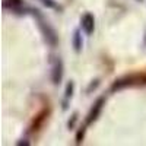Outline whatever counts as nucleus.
I'll use <instances>...</instances> for the list:
<instances>
[{
	"instance_id": "7",
	"label": "nucleus",
	"mask_w": 146,
	"mask_h": 146,
	"mask_svg": "<svg viewBox=\"0 0 146 146\" xmlns=\"http://www.w3.org/2000/svg\"><path fill=\"white\" fill-rule=\"evenodd\" d=\"M73 89H75V83H73L72 80L67 83V86H66V94H64V98H66V101L69 100V98H72V95H73Z\"/></svg>"
},
{
	"instance_id": "5",
	"label": "nucleus",
	"mask_w": 146,
	"mask_h": 146,
	"mask_svg": "<svg viewBox=\"0 0 146 146\" xmlns=\"http://www.w3.org/2000/svg\"><path fill=\"white\" fill-rule=\"evenodd\" d=\"M72 42H73V47H75V51H76V53H80L82 45H83V42H82V35H80V29H76L75 32H73V40H72Z\"/></svg>"
},
{
	"instance_id": "4",
	"label": "nucleus",
	"mask_w": 146,
	"mask_h": 146,
	"mask_svg": "<svg viewBox=\"0 0 146 146\" xmlns=\"http://www.w3.org/2000/svg\"><path fill=\"white\" fill-rule=\"evenodd\" d=\"M41 28L44 29V34H45V38H47V41L50 42L51 45H56L57 44V36H56V32H54V29L53 28H50L47 25V28L41 23Z\"/></svg>"
},
{
	"instance_id": "6",
	"label": "nucleus",
	"mask_w": 146,
	"mask_h": 146,
	"mask_svg": "<svg viewBox=\"0 0 146 146\" xmlns=\"http://www.w3.org/2000/svg\"><path fill=\"white\" fill-rule=\"evenodd\" d=\"M131 80H133V76H129V78H124V79H120V80H115V83L113 85V91H117V89H121V88H126L129 85H131Z\"/></svg>"
},
{
	"instance_id": "8",
	"label": "nucleus",
	"mask_w": 146,
	"mask_h": 146,
	"mask_svg": "<svg viewBox=\"0 0 146 146\" xmlns=\"http://www.w3.org/2000/svg\"><path fill=\"white\" fill-rule=\"evenodd\" d=\"M41 3L47 7H50V9H57V10H62V7L57 6L56 2H53V0H41Z\"/></svg>"
},
{
	"instance_id": "9",
	"label": "nucleus",
	"mask_w": 146,
	"mask_h": 146,
	"mask_svg": "<svg viewBox=\"0 0 146 146\" xmlns=\"http://www.w3.org/2000/svg\"><path fill=\"white\" fill-rule=\"evenodd\" d=\"M76 121H78V114H73L72 120H69V123H67L69 129H73V127H75V124H76Z\"/></svg>"
},
{
	"instance_id": "3",
	"label": "nucleus",
	"mask_w": 146,
	"mask_h": 146,
	"mask_svg": "<svg viewBox=\"0 0 146 146\" xmlns=\"http://www.w3.org/2000/svg\"><path fill=\"white\" fill-rule=\"evenodd\" d=\"M62 78H63V62L58 58L54 69H53V82H54V85H60Z\"/></svg>"
},
{
	"instance_id": "1",
	"label": "nucleus",
	"mask_w": 146,
	"mask_h": 146,
	"mask_svg": "<svg viewBox=\"0 0 146 146\" xmlns=\"http://www.w3.org/2000/svg\"><path fill=\"white\" fill-rule=\"evenodd\" d=\"M80 27H82V31L86 34V35H91L94 32V28H95V19H94V15L92 13H85L80 19Z\"/></svg>"
},
{
	"instance_id": "2",
	"label": "nucleus",
	"mask_w": 146,
	"mask_h": 146,
	"mask_svg": "<svg viewBox=\"0 0 146 146\" xmlns=\"http://www.w3.org/2000/svg\"><path fill=\"white\" fill-rule=\"evenodd\" d=\"M104 102H105V98H100L98 101H96V102L94 104L92 110H91L89 114H88L86 124H91L92 121H95L96 118H98V115H100V113H101V110H102V104H104Z\"/></svg>"
}]
</instances>
